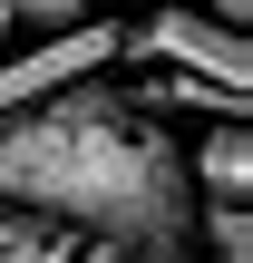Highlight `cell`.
Instances as JSON below:
<instances>
[{"mask_svg":"<svg viewBox=\"0 0 253 263\" xmlns=\"http://www.w3.org/2000/svg\"><path fill=\"white\" fill-rule=\"evenodd\" d=\"M0 205L49 215V224L107 244L117 263L205 254V234H195L205 195L185 176V137H166V117L137 88H107V68L0 117Z\"/></svg>","mask_w":253,"mask_h":263,"instance_id":"6da1fadb","label":"cell"},{"mask_svg":"<svg viewBox=\"0 0 253 263\" xmlns=\"http://www.w3.org/2000/svg\"><path fill=\"white\" fill-rule=\"evenodd\" d=\"M127 59H166V68H185V78H215V88H244L253 78V49L234 20H215V10H195V0H166V10H146L137 29H127Z\"/></svg>","mask_w":253,"mask_h":263,"instance_id":"3957f363","label":"cell"},{"mask_svg":"<svg viewBox=\"0 0 253 263\" xmlns=\"http://www.w3.org/2000/svg\"><path fill=\"white\" fill-rule=\"evenodd\" d=\"M117 59H127V20L78 10V20H59V29H39V39H20V49H0V117H10V107H29V98H49V88H68V78L117 68Z\"/></svg>","mask_w":253,"mask_h":263,"instance_id":"7a4b0ae2","label":"cell"},{"mask_svg":"<svg viewBox=\"0 0 253 263\" xmlns=\"http://www.w3.org/2000/svg\"><path fill=\"white\" fill-rule=\"evenodd\" d=\"M195 234L215 244V263H244V254H253V215H244V205H205Z\"/></svg>","mask_w":253,"mask_h":263,"instance_id":"8992f818","label":"cell"},{"mask_svg":"<svg viewBox=\"0 0 253 263\" xmlns=\"http://www.w3.org/2000/svg\"><path fill=\"white\" fill-rule=\"evenodd\" d=\"M185 176H195L205 205H244V185H253V137H244V117H215V127L185 146Z\"/></svg>","mask_w":253,"mask_h":263,"instance_id":"277c9868","label":"cell"},{"mask_svg":"<svg viewBox=\"0 0 253 263\" xmlns=\"http://www.w3.org/2000/svg\"><path fill=\"white\" fill-rule=\"evenodd\" d=\"M0 263H117V254L88 244V234H68V224H49V215L0 205Z\"/></svg>","mask_w":253,"mask_h":263,"instance_id":"5b68a950","label":"cell"},{"mask_svg":"<svg viewBox=\"0 0 253 263\" xmlns=\"http://www.w3.org/2000/svg\"><path fill=\"white\" fill-rule=\"evenodd\" d=\"M10 29H20V20H10V10H0V39H10Z\"/></svg>","mask_w":253,"mask_h":263,"instance_id":"9c48e42d","label":"cell"},{"mask_svg":"<svg viewBox=\"0 0 253 263\" xmlns=\"http://www.w3.org/2000/svg\"><path fill=\"white\" fill-rule=\"evenodd\" d=\"M205 10H215V20H234V29H244V10H253V0H205Z\"/></svg>","mask_w":253,"mask_h":263,"instance_id":"ba28073f","label":"cell"},{"mask_svg":"<svg viewBox=\"0 0 253 263\" xmlns=\"http://www.w3.org/2000/svg\"><path fill=\"white\" fill-rule=\"evenodd\" d=\"M0 10H10L20 29H59V20H78L88 0H0Z\"/></svg>","mask_w":253,"mask_h":263,"instance_id":"52a82bcc","label":"cell"}]
</instances>
